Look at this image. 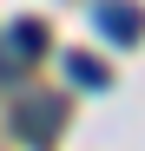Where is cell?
<instances>
[{"label":"cell","mask_w":145,"mask_h":151,"mask_svg":"<svg viewBox=\"0 0 145 151\" xmlns=\"http://www.w3.org/2000/svg\"><path fill=\"white\" fill-rule=\"evenodd\" d=\"M7 46H13V59H40L46 53V20H13Z\"/></svg>","instance_id":"cell-4"},{"label":"cell","mask_w":145,"mask_h":151,"mask_svg":"<svg viewBox=\"0 0 145 151\" xmlns=\"http://www.w3.org/2000/svg\"><path fill=\"white\" fill-rule=\"evenodd\" d=\"M59 118H66L59 99H33V105H20V132H27V145H46Z\"/></svg>","instance_id":"cell-2"},{"label":"cell","mask_w":145,"mask_h":151,"mask_svg":"<svg viewBox=\"0 0 145 151\" xmlns=\"http://www.w3.org/2000/svg\"><path fill=\"white\" fill-rule=\"evenodd\" d=\"M66 79H72V86H92V92H106V86H112V72H106V59H92V53H66Z\"/></svg>","instance_id":"cell-3"},{"label":"cell","mask_w":145,"mask_h":151,"mask_svg":"<svg viewBox=\"0 0 145 151\" xmlns=\"http://www.w3.org/2000/svg\"><path fill=\"white\" fill-rule=\"evenodd\" d=\"M92 20H99V33H106L112 46H138V40H145V13L132 7V0H99Z\"/></svg>","instance_id":"cell-1"}]
</instances>
